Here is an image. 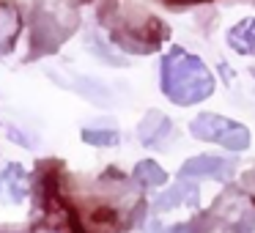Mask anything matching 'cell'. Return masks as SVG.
Returning <instances> with one entry per match:
<instances>
[{
	"mask_svg": "<svg viewBox=\"0 0 255 233\" xmlns=\"http://www.w3.org/2000/svg\"><path fill=\"white\" fill-rule=\"evenodd\" d=\"M228 47L236 50L239 55L255 58V19H242L228 30Z\"/></svg>",
	"mask_w": 255,
	"mask_h": 233,
	"instance_id": "obj_11",
	"label": "cell"
},
{
	"mask_svg": "<svg viewBox=\"0 0 255 233\" xmlns=\"http://www.w3.org/2000/svg\"><path fill=\"white\" fill-rule=\"evenodd\" d=\"M80 28L77 6L69 0H39L30 11V52L25 61H36L58 52Z\"/></svg>",
	"mask_w": 255,
	"mask_h": 233,
	"instance_id": "obj_3",
	"label": "cell"
},
{
	"mask_svg": "<svg viewBox=\"0 0 255 233\" xmlns=\"http://www.w3.org/2000/svg\"><path fill=\"white\" fill-rule=\"evenodd\" d=\"M72 6H83V3H91V0H69Z\"/></svg>",
	"mask_w": 255,
	"mask_h": 233,
	"instance_id": "obj_16",
	"label": "cell"
},
{
	"mask_svg": "<svg viewBox=\"0 0 255 233\" xmlns=\"http://www.w3.org/2000/svg\"><path fill=\"white\" fill-rule=\"evenodd\" d=\"M96 19L113 47L129 55H154L170 39V25L151 14L140 0H99Z\"/></svg>",
	"mask_w": 255,
	"mask_h": 233,
	"instance_id": "obj_1",
	"label": "cell"
},
{
	"mask_svg": "<svg viewBox=\"0 0 255 233\" xmlns=\"http://www.w3.org/2000/svg\"><path fill=\"white\" fill-rule=\"evenodd\" d=\"M170 129H173V123H170V118H167L165 113L148 110V113H145V118L140 121L137 137H140V143H143L145 148H156V145L170 134Z\"/></svg>",
	"mask_w": 255,
	"mask_h": 233,
	"instance_id": "obj_9",
	"label": "cell"
},
{
	"mask_svg": "<svg viewBox=\"0 0 255 233\" xmlns=\"http://www.w3.org/2000/svg\"><path fill=\"white\" fill-rule=\"evenodd\" d=\"M192 137L206 140V143H217L228 151H247L250 148V132L244 123L231 121L217 113H200L192 123H189Z\"/></svg>",
	"mask_w": 255,
	"mask_h": 233,
	"instance_id": "obj_5",
	"label": "cell"
},
{
	"mask_svg": "<svg viewBox=\"0 0 255 233\" xmlns=\"http://www.w3.org/2000/svg\"><path fill=\"white\" fill-rule=\"evenodd\" d=\"M22 33V11L14 0H0V58L17 47Z\"/></svg>",
	"mask_w": 255,
	"mask_h": 233,
	"instance_id": "obj_8",
	"label": "cell"
},
{
	"mask_svg": "<svg viewBox=\"0 0 255 233\" xmlns=\"http://www.w3.org/2000/svg\"><path fill=\"white\" fill-rule=\"evenodd\" d=\"M0 233H22V231H11V228H0Z\"/></svg>",
	"mask_w": 255,
	"mask_h": 233,
	"instance_id": "obj_17",
	"label": "cell"
},
{
	"mask_svg": "<svg viewBox=\"0 0 255 233\" xmlns=\"http://www.w3.org/2000/svg\"><path fill=\"white\" fill-rule=\"evenodd\" d=\"M159 88L173 105H200L214 94V74L195 52H187L184 47L173 44L162 55Z\"/></svg>",
	"mask_w": 255,
	"mask_h": 233,
	"instance_id": "obj_2",
	"label": "cell"
},
{
	"mask_svg": "<svg viewBox=\"0 0 255 233\" xmlns=\"http://www.w3.org/2000/svg\"><path fill=\"white\" fill-rule=\"evenodd\" d=\"M83 140L88 145H118V140H121V134L116 132V129H83Z\"/></svg>",
	"mask_w": 255,
	"mask_h": 233,
	"instance_id": "obj_13",
	"label": "cell"
},
{
	"mask_svg": "<svg viewBox=\"0 0 255 233\" xmlns=\"http://www.w3.org/2000/svg\"><path fill=\"white\" fill-rule=\"evenodd\" d=\"M167 233H195V231H192V222H178V225H173Z\"/></svg>",
	"mask_w": 255,
	"mask_h": 233,
	"instance_id": "obj_15",
	"label": "cell"
},
{
	"mask_svg": "<svg viewBox=\"0 0 255 233\" xmlns=\"http://www.w3.org/2000/svg\"><path fill=\"white\" fill-rule=\"evenodd\" d=\"M195 233H253L255 231V200L236 189L220 195L206 214L192 222Z\"/></svg>",
	"mask_w": 255,
	"mask_h": 233,
	"instance_id": "obj_4",
	"label": "cell"
},
{
	"mask_svg": "<svg viewBox=\"0 0 255 233\" xmlns=\"http://www.w3.org/2000/svg\"><path fill=\"white\" fill-rule=\"evenodd\" d=\"M244 3H255V0H244Z\"/></svg>",
	"mask_w": 255,
	"mask_h": 233,
	"instance_id": "obj_18",
	"label": "cell"
},
{
	"mask_svg": "<svg viewBox=\"0 0 255 233\" xmlns=\"http://www.w3.org/2000/svg\"><path fill=\"white\" fill-rule=\"evenodd\" d=\"M134 181L140 184V187H162V184L167 181V173L162 170L159 165H156L154 159H143L137 162V167H134Z\"/></svg>",
	"mask_w": 255,
	"mask_h": 233,
	"instance_id": "obj_12",
	"label": "cell"
},
{
	"mask_svg": "<svg viewBox=\"0 0 255 233\" xmlns=\"http://www.w3.org/2000/svg\"><path fill=\"white\" fill-rule=\"evenodd\" d=\"M178 203H198V187H195L192 181H187V178H181L176 187H170L167 192H162L159 198L154 200V211L162 214V211L176 209Z\"/></svg>",
	"mask_w": 255,
	"mask_h": 233,
	"instance_id": "obj_10",
	"label": "cell"
},
{
	"mask_svg": "<svg viewBox=\"0 0 255 233\" xmlns=\"http://www.w3.org/2000/svg\"><path fill=\"white\" fill-rule=\"evenodd\" d=\"M233 170H236V162L233 159H222V156H192V159H187L181 165V170H178V176L181 178H217V181H225V178L233 176Z\"/></svg>",
	"mask_w": 255,
	"mask_h": 233,
	"instance_id": "obj_6",
	"label": "cell"
},
{
	"mask_svg": "<svg viewBox=\"0 0 255 233\" xmlns=\"http://www.w3.org/2000/svg\"><path fill=\"white\" fill-rule=\"evenodd\" d=\"M162 6H167L170 11H184V8H195V6H206L214 0H159Z\"/></svg>",
	"mask_w": 255,
	"mask_h": 233,
	"instance_id": "obj_14",
	"label": "cell"
},
{
	"mask_svg": "<svg viewBox=\"0 0 255 233\" xmlns=\"http://www.w3.org/2000/svg\"><path fill=\"white\" fill-rule=\"evenodd\" d=\"M28 195H30V176L25 173V167L19 162L6 165L0 173V200L6 206H17Z\"/></svg>",
	"mask_w": 255,
	"mask_h": 233,
	"instance_id": "obj_7",
	"label": "cell"
}]
</instances>
